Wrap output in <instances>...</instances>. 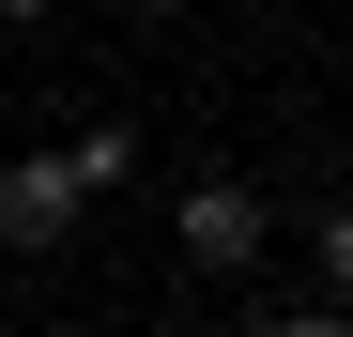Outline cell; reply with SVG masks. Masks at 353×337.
Wrapping results in <instances>:
<instances>
[{"label": "cell", "instance_id": "cell-1", "mask_svg": "<svg viewBox=\"0 0 353 337\" xmlns=\"http://www.w3.org/2000/svg\"><path fill=\"white\" fill-rule=\"evenodd\" d=\"M169 246H185V276H261V246H276V215H261V184H185L169 199Z\"/></svg>", "mask_w": 353, "mask_h": 337}, {"label": "cell", "instance_id": "cell-2", "mask_svg": "<svg viewBox=\"0 0 353 337\" xmlns=\"http://www.w3.org/2000/svg\"><path fill=\"white\" fill-rule=\"evenodd\" d=\"M77 230H92V184H77L62 153H16V168H0V246H16V261L77 246Z\"/></svg>", "mask_w": 353, "mask_h": 337}, {"label": "cell", "instance_id": "cell-3", "mask_svg": "<svg viewBox=\"0 0 353 337\" xmlns=\"http://www.w3.org/2000/svg\"><path fill=\"white\" fill-rule=\"evenodd\" d=\"M62 168H77L92 199H123V184H139V123H77V138H62Z\"/></svg>", "mask_w": 353, "mask_h": 337}, {"label": "cell", "instance_id": "cell-4", "mask_svg": "<svg viewBox=\"0 0 353 337\" xmlns=\"http://www.w3.org/2000/svg\"><path fill=\"white\" fill-rule=\"evenodd\" d=\"M307 246H323V292L353 307V199H323V215H307Z\"/></svg>", "mask_w": 353, "mask_h": 337}, {"label": "cell", "instance_id": "cell-5", "mask_svg": "<svg viewBox=\"0 0 353 337\" xmlns=\"http://www.w3.org/2000/svg\"><path fill=\"white\" fill-rule=\"evenodd\" d=\"M46 16H62V0H0V31H46Z\"/></svg>", "mask_w": 353, "mask_h": 337}, {"label": "cell", "instance_id": "cell-6", "mask_svg": "<svg viewBox=\"0 0 353 337\" xmlns=\"http://www.w3.org/2000/svg\"><path fill=\"white\" fill-rule=\"evenodd\" d=\"M123 16H154V31H169V16H185V0H123Z\"/></svg>", "mask_w": 353, "mask_h": 337}]
</instances>
